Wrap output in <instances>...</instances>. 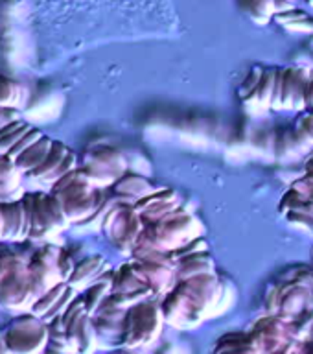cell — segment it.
<instances>
[{
    "instance_id": "cell-1",
    "label": "cell",
    "mask_w": 313,
    "mask_h": 354,
    "mask_svg": "<svg viewBox=\"0 0 313 354\" xmlns=\"http://www.w3.org/2000/svg\"><path fill=\"white\" fill-rule=\"evenodd\" d=\"M223 295V286L214 273L179 279L170 292L164 293L160 303L166 323L173 326H198L207 317L209 310L216 308V304Z\"/></svg>"
},
{
    "instance_id": "cell-2",
    "label": "cell",
    "mask_w": 313,
    "mask_h": 354,
    "mask_svg": "<svg viewBox=\"0 0 313 354\" xmlns=\"http://www.w3.org/2000/svg\"><path fill=\"white\" fill-rule=\"evenodd\" d=\"M52 194L61 203L70 223L88 221L102 203V194L96 190L83 168H74L52 185Z\"/></svg>"
},
{
    "instance_id": "cell-3",
    "label": "cell",
    "mask_w": 313,
    "mask_h": 354,
    "mask_svg": "<svg viewBox=\"0 0 313 354\" xmlns=\"http://www.w3.org/2000/svg\"><path fill=\"white\" fill-rule=\"evenodd\" d=\"M37 301L33 290L30 266L21 254L0 249V304L6 308H26Z\"/></svg>"
},
{
    "instance_id": "cell-4",
    "label": "cell",
    "mask_w": 313,
    "mask_h": 354,
    "mask_svg": "<svg viewBox=\"0 0 313 354\" xmlns=\"http://www.w3.org/2000/svg\"><path fill=\"white\" fill-rule=\"evenodd\" d=\"M144 234L164 251H176L201 234V225L187 209L177 207L155 223H146Z\"/></svg>"
},
{
    "instance_id": "cell-5",
    "label": "cell",
    "mask_w": 313,
    "mask_h": 354,
    "mask_svg": "<svg viewBox=\"0 0 313 354\" xmlns=\"http://www.w3.org/2000/svg\"><path fill=\"white\" fill-rule=\"evenodd\" d=\"M162 323H164L162 308L155 303L153 297L133 304L126 312L122 345L127 348H137L155 342L160 334Z\"/></svg>"
},
{
    "instance_id": "cell-6",
    "label": "cell",
    "mask_w": 313,
    "mask_h": 354,
    "mask_svg": "<svg viewBox=\"0 0 313 354\" xmlns=\"http://www.w3.org/2000/svg\"><path fill=\"white\" fill-rule=\"evenodd\" d=\"M104 229L124 254H133L138 238L142 236L146 221L133 205H115L102 220Z\"/></svg>"
},
{
    "instance_id": "cell-7",
    "label": "cell",
    "mask_w": 313,
    "mask_h": 354,
    "mask_svg": "<svg viewBox=\"0 0 313 354\" xmlns=\"http://www.w3.org/2000/svg\"><path fill=\"white\" fill-rule=\"evenodd\" d=\"M43 321V317L35 314L13 321L10 328L6 330L4 339H2L6 351L32 353V351L44 348L50 337V328L44 325Z\"/></svg>"
},
{
    "instance_id": "cell-8",
    "label": "cell",
    "mask_w": 313,
    "mask_h": 354,
    "mask_svg": "<svg viewBox=\"0 0 313 354\" xmlns=\"http://www.w3.org/2000/svg\"><path fill=\"white\" fill-rule=\"evenodd\" d=\"M83 170L94 187H109L126 174V159L118 149L111 146H98L87 153Z\"/></svg>"
},
{
    "instance_id": "cell-9",
    "label": "cell",
    "mask_w": 313,
    "mask_h": 354,
    "mask_svg": "<svg viewBox=\"0 0 313 354\" xmlns=\"http://www.w3.org/2000/svg\"><path fill=\"white\" fill-rule=\"evenodd\" d=\"M32 198V238H48L66 227L70 221L66 220L65 212L61 209L54 194H30Z\"/></svg>"
},
{
    "instance_id": "cell-10",
    "label": "cell",
    "mask_w": 313,
    "mask_h": 354,
    "mask_svg": "<svg viewBox=\"0 0 313 354\" xmlns=\"http://www.w3.org/2000/svg\"><path fill=\"white\" fill-rule=\"evenodd\" d=\"M251 334H253L256 348L258 351H267V353L287 351L290 343L295 339L292 321L284 319V317L276 314H271L256 321Z\"/></svg>"
},
{
    "instance_id": "cell-11",
    "label": "cell",
    "mask_w": 313,
    "mask_h": 354,
    "mask_svg": "<svg viewBox=\"0 0 313 354\" xmlns=\"http://www.w3.org/2000/svg\"><path fill=\"white\" fill-rule=\"evenodd\" d=\"M308 77L301 68H286L278 71L273 94L275 109H303L306 105V87Z\"/></svg>"
},
{
    "instance_id": "cell-12",
    "label": "cell",
    "mask_w": 313,
    "mask_h": 354,
    "mask_svg": "<svg viewBox=\"0 0 313 354\" xmlns=\"http://www.w3.org/2000/svg\"><path fill=\"white\" fill-rule=\"evenodd\" d=\"M59 253L61 249H55L52 245H46L41 251L33 254L30 262V275H32L33 290L35 297H41L44 292H48L50 288L55 286L57 282H63L59 271ZM66 282V281H65Z\"/></svg>"
},
{
    "instance_id": "cell-13",
    "label": "cell",
    "mask_w": 313,
    "mask_h": 354,
    "mask_svg": "<svg viewBox=\"0 0 313 354\" xmlns=\"http://www.w3.org/2000/svg\"><path fill=\"white\" fill-rule=\"evenodd\" d=\"M74 168H76V155H74V151H70L63 142H54L50 153L46 155V159L37 168H33L30 171V177L46 183V185H54L57 179L66 176Z\"/></svg>"
},
{
    "instance_id": "cell-14",
    "label": "cell",
    "mask_w": 313,
    "mask_h": 354,
    "mask_svg": "<svg viewBox=\"0 0 313 354\" xmlns=\"http://www.w3.org/2000/svg\"><path fill=\"white\" fill-rule=\"evenodd\" d=\"M138 275L155 292V295H164L173 288L177 279L176 266L159 262V260H135L133 262Z\"/></svg>"
},
{
    "instance_id": "cell-15",
    "label": "cell",
    "mask_w": 313,
    "mask_h": 354,
    "mask_svg": "<svg viewBox=\"0 0 313 354\" xmlns=\"http://www.w3.org/2000/svg\"><path fill=\"white\" fill-rule=\"evenodd\" d=\"M278 295L281 297H278L276 315H281L287 321L297 319L298 315L304 314L306 310L313 308V290L308 282H297V284H293L286 290H278Z\"/></svg>"
},
{
    "instance_id": "cell-16",
    "label": "cell",
    "mask_w": 313,
    "mask_h": 354,
    "mask_svg": "<svg viewBox=\"0 0 313 354\" xmlns=\"http://www.w3.org/2000/svg\"><path fill=\"white\" fill-rule=\"evenodd\" d=\"M107 270V262L102 254H93L88 259L82 260L79 264H76L74 271H72L68 284L74 290H82V288H88L93 282H96L99 277L104 275Z\"/></svg>"
},
{
    "instance_id": "cell-17",
    "label": "cell",
    "mask_w": 313,
    "mask_h": 354,
    "mask_svg": "<svg viewBox=\"0 0 313 354\" xmlns=\"http://www.w3.org/2000/svg\"><path fill=\"white\" fill-rule=\"evenodd\" d=\"M113 190L118 196H124V198H129L135 203L138 199L146 198L149 194H153L157 188L144 177L137 176V174H124L122 177H118V181L113 185Z\"/></svg>"
},
{
    "instance_id": "cell-18",
    "label": "cell",
    "mask_w": 313,
    "mask_h": 354,
    "mask_svg": "<svg viewBox=\"0 0 313 354\" xmlns=\"http://www.w3.org/2000/svg\"><path fill=\"white\" fill-rule=\"evenodd\" d=\"M22 170L8 155L0 153V201H8L21 188Z\"/></svg>"
},
{
    "instance_id": "cell-19",
    "label": "cell",
    "mask_w": 313,
    "mask_h": 354,
    "mask_svg": "<svg viewBox=\"0 0 313 354\" xmlns=\"http://www.w3.org/2000/svg\"><path fill=\"white\" fill-rule=\"evenodd\" d=\"M52 146H54V140L50 137H46V135H43V137L39 138V140H35L32 146H28V148L17 157L15 165L19 166L22 171H28V174H30L33 168H37V166L46 159V155L50 153Z\"/></svg>"
},
{
    "instance_id": "cell-20",
    "label": "cell",
    "mask_w": 313,
    "mask_h": 354,
    "mask_svg": "<svg viewBox=\"0 0 313 354\" xmlns=\"http://www.w3.org/2000/svg\"><path fill=\"white\" fill-rule=\"evenodd\" d=\"M177 281L188 279V277L201 275V273H214V260L210 259L209 253H198L184 257L176 264Z\"/></svg>"
},
{
    "instance_id": "cell-21",
    "label": "cell",
    "mask_w": 313,
    "mask_h": 354,
    "mask_svg": "<svg viewBox=\"0 0 313 354\" xmlns=\"http://www.w3.org/2000/svg\"><path fill=\"white\" fill-rule=\"evenodd\" d=\"M66 288H68V282H57L55 286H52L48 292H44L41 297L33 303L32 310L33 314L39 315V317H43L44 321L52 319V315H54V310L57 308V304L65 295Z\"/></svg>"
},
{
    "instance_id": "cell-22",
    "label": "cell",
    "mask_w": 313,
    "mask_h": 354,
    "mask_svg": "<svg viewBox=\"0 0 313 354\" xmlns=\"http://www.w3.org/2000/svg\"><path fill=\"white\" fill-rule=\"evenodd\" d=\"M111 293H113V273H107V277L102 275L98 281L93 282V284L87 288L85 295H83V301H85V306H87L88 314L93 315L94 312L99 308V304L104 303Z\"/></svg>"
},
{
    "instance_id": "cell-23",
    "label": "cell",
    "mask_w": 313,
    "mask_h": 354,
    "mask_svg": "<svg viewBox=\"0 0 313 354\" xmlns=\"http://www.w3.org/2000/svg\"><path fill=\"white\" fill-rule=\"evenodd\" d=\"M26 102V91L22 85L0 74V107L19 109Z\"/></svg>"
},
{
    "instance_id": "cell-24",
    "label": "cell",
    "mask_w": 313,
    "mask_h": 354,
    "mask_svg": "<svg viewBox=\"0 0 313 354\" xmlns=\"http://www.w3.org/2000/svg\"><path fill=\"white\" fill-rule=\"evenodd\" d=\"M238 4L258 24H265L271 21V17L276 15L275 0H238Z\"/></svg>"
},
{
    "instance_id": "cell-25",
    "label": "cell",
    "mask_w": 313,
    "mask_h": 354,
    "mask_svg": "<svg viewBox=\"0 0 313 354\" xmlns=\"http://www.w3.org/2000/svg\"><path fill=\"white\" fill-rule=\"evenodd\" d=\"M276 74H278L276 68L262 71L258 87H256V91H254V100H256L262 107H273V94H275Z\"/></svg>"
},
{
    "instance_id": "cell-26",
    "label": "cell",
    "mask_w": 313,
    "mask_h": 354,
    "mask_svg": "<svg viewBox=\"0 0 313 354\" xmlns=\"http://www.w3.org/2000/svg\"><path fill=\"white\" fill-rule=\"evenodd\" d=\"M28 129H30V126L24 124L22 120L11 122V124L2 127V129H0V153H8V151L21 140V137L28 131Z\"/></svg>"
},
{
    "instance_id": "cell-27",
    "label": "cell",
    "mask_w": 313,
    "mask_h": 354,
    "mask_svg": "<svg viewBox=\"0 0 313 354\" xmlns=\"http://www.w3.org/2000/svg\"><path fill=\"white\" fill-rule=\"evenodd\" d=\"M216 351H258L254 345L253 334L251 332H242V334H227L220 339V345L216 347Z\"/></svg>"
},
{
    "instance_id": "cell-28",
    "label": "cell",
    "mask_w": 313,
    "mask_h": 354,
    "mask_svg": "<svg viewBox=\"0 0 313 354\" xmlns=\"http://www.w3.org/2000/svg\"><path fill=\"white\" fill-rule=\"evenodd\" d=\"M41 137H43V133L39 131V129H35V127H30V129L22 135L21 140H19V142H17L6 155H8L11 160H15L17 157H19V155L28 148V146H32V144L35 142V140H39Z\"/></svg>"
},
{
    "instance_id": "cell-29",
    "label": "cell",
    "mask_w": 313,
    "mask_h": 354,
    "mask_svg": "<svg viewBox=\"0 0 313 354\" xmlns=\"http://www.w3.org/2000/svg\"><path fill=\"white\" fill-rule=\"evenodd\" d=\"M15 120H21L19 111L13 109V107H0V129Z\"/></svg>"
},
{
    "instance_id": "cell-30",
    "label": "cell",
    "mask_w": 313,
    "mask_h": 354,
    "mask_svg": "<svg viewBox=\"0 0 313 354\" xmlns=\"http://www.w3.org/2000/svg\"><path fill=\"white\" fill-rule=\"evenodd\" d=\"M298 131H301L303 137H306L310 142L313 144V113H308L306 116H303L301 126H298Z\"/></svg>"
},
{
    "instance_id": "cell-31",
    "label": "cell",
    "mask_w": 313,
    "mask_h": 354,
    "mask_svg": "<svg viewBox=\"0 0 313 354\" xmlns=\"http://www.w3.org/2000/svg\"><path fill=\"white\" fill-rule=\"evenodd\" d=\"M306 105L310 109H313V77L308 82V87H306Z\"/></svg>"
},
{
    "instance_id": "cell-32",
    "label": "cell",
    "mask_w": 313,
    "mask_h": 354,
    "mask_svg": "<svg viewBox=\"0 0 313 354\" xmlns=\"http://www.w3.org/2000/svg\"><path fill=\"white\" fill-rule=\"evenodd\" d=\"M4 227H6L4 209H2V203H0V240H4Z\"/></svg>"
},
{
    "instance_id": "cell-33",
    "label": "cell",
    "mask_w": 313,
    "mask_h": 354,
    "mask_svg": "<svg viewBox=\"0 0 313 354\" xmlns=\"http://www.w3.org/2000/svg\"><path fill=\"white\" fill-rule=\"evenodd\" d=\"M2 351H6V347H4V342L0 339V353H2Z\"/></svg>"
},
{
    "instance_id": "cell-34",
    "label": "cell",
    "mask_w": 313,
    "mask_h": 354,
    "mask_svg": "<svg viewBox=\"0 0 313 354\" xmlns=\"http://www.w3.org/2000/svg\"><path fill=\"white\" fill-rule=\"evenodd\" d=\"M308 2V6H313V0H306Z\"/></svg>"
}]
</instances>
